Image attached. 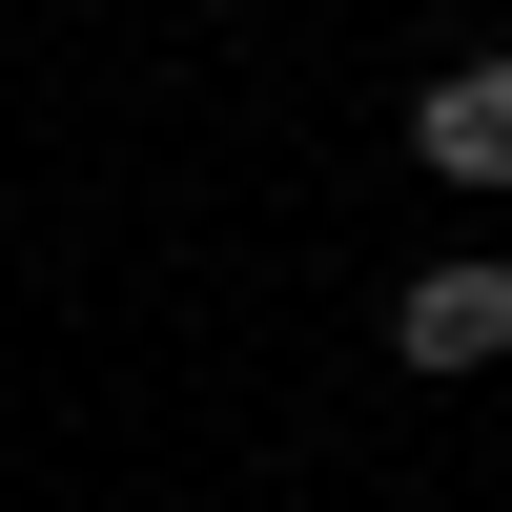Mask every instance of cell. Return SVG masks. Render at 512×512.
I'll return each instance as SVG.
<instances>
[{
    "mask_svg": "<svg viewBox=\"0 0 512 512\" xmlns=\"http://www.w3.org/2000/svg\"><path fill=\"white\" fill-rule=\"evenodd\" d=\"M390 349L431 369V390H451V369H512V267H492V246L410 267V287H390Z\"/></svg>",
    "mask_w": 512,
    "mask_h": 512,
    "instance_id": "1",
    "label": "cell"
},
{
    "mask_svg": "<svg viewBox=\"0 0 512 512\" xmlns=\"http://www.w3.org/2000/svg\"><path fill=\"white\" fill-rule=\"evenodd\" d=\"M410 164H431V185H512V62H431L410 82Z\"/></svg>",
    "mask_w": 512,
    "mask_h": 512,
    "instance_id": "2",
    "label": "cell"
}]
</instances>
